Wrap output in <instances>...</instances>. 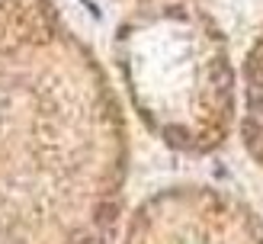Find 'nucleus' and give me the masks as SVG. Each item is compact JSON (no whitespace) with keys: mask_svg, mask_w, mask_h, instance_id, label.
<instances>
[{"mask_svg":"<svg viewBox=\"0 0 263 244\" xmlns=\"http://www.w3.org/2000/svg\"><path fill=\"white\" fill-rule=\"evenodd\" d=\"M244 93H247V116H244V138L247 148L263 164V32L247 55L244 64Z\"/></svg>","mask_w":263,"mask_h":244,"instance_id":"f03ea898","label":"nucleus"},{"mask_svg":"<svg viewBox=\"0 0 263 244\" xmlns=\"http://www.w3.org/2000/svg\"><path fill=\"white\" fill-rule=\"evenodd\" d=\"M26 7H29V0H0V55H4L13 29L20 26Z\"/></svg>","mask_w":263,"mask_h":244,"instance_id":"7ed1b4c3","label":"nucleus"},{"mask_svg":"<svg viewBox=\"0 0 263 244\" xmlns=\"http://www.w3.org/2000/svg\"><path fill=\"white\" fill-rule=\"evenodd\" d=\"M128 97L164 145L202 154L234 119V77L218 26L186 4L132 16L116 39Z\"/></svg>","mask_w":263,"mask_h":244,"instance_id":"f257e3e1","label":"nucleus"}]
</instances>
